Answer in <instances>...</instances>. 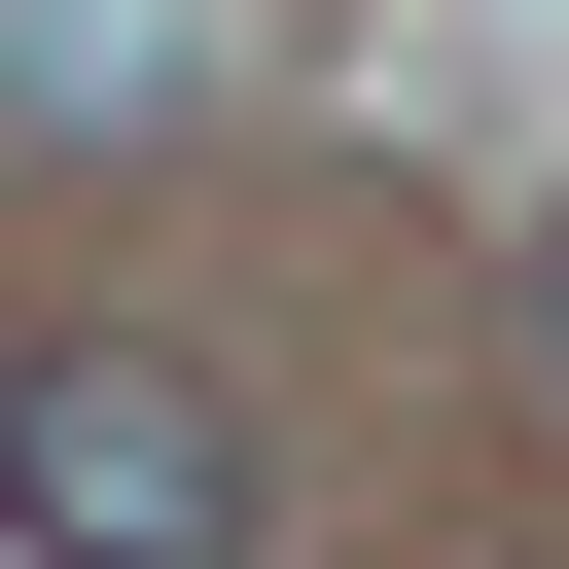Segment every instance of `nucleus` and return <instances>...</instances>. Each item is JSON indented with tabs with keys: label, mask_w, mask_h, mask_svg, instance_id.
<instances>
[{
	"label": "nucleus",
	"mask_w": 569,
	"mask_h": 569,
	"mask_svg": "<svg viewBox=\"0 0 569 569\" xmlns=\"http://www.w3.org/2000/svg\"><path fill=\"white\" fill-rule=\"evenodd\" d=\"M0 498H36V569H284L249 391L142 356V320H36V356H0Z\"/></svg>",
	"instance_id": "f257e3e1"
},
{
	"label": "nucleus",
	"mask_w": 569,
	"mask_h": 569,
	"mask_svg": "<svg viewBox=\"0 0 569 569\" xmlns=\"http://www.w3.org/2000/svg\"><path fill=\"white\" fill-rule=\"evenodd\" d=\"M0 107L36 142H178L213 107V0H0Z\"/></svg>",
	"instance_id": "f03ea898"
},
{
	"label": "nucleus",
	"mask_w": 569,
	"mask_h": 569,
	"mask_svg": "<svg viewBox=\"0 0 569 569\" xmlns=\"http://www.w3.org/2000/svg\"><path fill=\"white\" fill-rule=\"evenodd\" d=\"M533 356H569V249H533Z\"/></svg>",
	"instance_id": "7ed1b4c3"
}]
</instances>
